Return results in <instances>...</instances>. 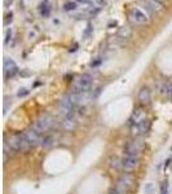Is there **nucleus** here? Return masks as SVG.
<instances>
[{
  "instance_id": "obj_23",
  "label": "nucleus",
  "mask_w": 172,
  "mask_h": 194,
  "mask_svg": "<svg viewBox=\"0 0 172 194\" xmlns=\"http://www.w3.org/2000/svg\"><path fill=\"white\" fill-rule=\"evenodd\" d=\"M27 94H29V91H27L26 88L19 89V91H18V93H17V96H18V97H25V96H27Z\"/></svg>"
},
{
  "instance_id": "obj_26",
  "label": "nucleus",
  "mask_w": 172,
  "mask_h": 194,
  "mask_svg": "<svg viewBox=\"0 0 172 194\" xmlns=\"http://www.w3.org/2000/svg\"><path fill=\"white\" fill-rule=\"evenodd\" d=\"M9 100L7 99V97H5V100H4V114H7L8 113V107H9Z\"/></svg>"
},
{
  "instance_id": "obj_8",
  "label": "nucleus",
  "mask_w": 172,
  "mask_h": 194,
  "mask_svg": "<svg viewBox=\"0 0 172 194\" xmlns=\"http://www.w3.org/2000/svg\"><path fill=\"white\" fill-rule=\"evenodd\" d=\"M24 136H25V138L29 141V144H30L31 148H35L38 145H41L43 144V140H44V138L41 137V135L38 133L36 131H34L33 128L29 129V131H25L24 132Z\"/></svg>"
},
{
  "instance_id": "obj_16",
  "label": "nucleus",
  "mask_w": 172,
  "mask_h": 194,
  "mask_svg": "<svg viewBox=\"0 0 172 194\" xmlns=\"http://www.w3.org/2000/svg\"><path fill=\"white\" fill-rule=\"evenodd\" d=\"M132 35V29L130 26H122L119 30H118V38L121 39H130Z\"/></svg>"
},
{
  "instance_id": "obj_27",
  "label": "nucleus",
  "mask_w": 172,
  "mask_h": 194,
  "mask_svg": "<svg viewBox=\"0 0 172 194\" xmlns=\"http://www.w3.org/2000/svg\"><path fill=\"white\" fill-rule=\"evenodd\" d=\"M100 63H101V61H100V60H97V61L92 62V63H91V66H92V67H94V66H97V65H100Z\"/></svg>"
},
{
  "instance_id": "obj_5",
  "label": "nucleus",
  "mask_w": 172,
  "mask_h": 194,
  "mask_svg": "<svg viewBox=\"0 0 172 194\" xmlns=\"http://www.w3.org/2000/svg\"><path fill=\"white\" fill-rule=\"evenodd\" d=\"M92 77L88 74H84L75 83V91L74 92H88L92 87Z\"/></svg>"
},
{
  "instance_id": "obj_12",
  "label": "nucleus",
  "mask_w": 172,
  "mask_h": 194,
  "mask_svg": "<svg viewBox=\"0 0 172 194\" xmlns=\"http://www.w3.org/2000/svg\"><path fill=\"white\" fill-rule=\"evenodd\" d=\"M131 18H132V21L135 24H146L148 22V17H146V14L144 13V12H141L138 8H133L132 9V12H131Z\"/></svg>"
},
{
  "instance_id": "obj_1",
  "label": "nucleus",
  "mask_w": 172,
  "mask_h": 194,
  "mask_svg": "<svg viewBox=\"0 0 172 194\" xmlns=\"http://www.w3.org/2000/svg\"><path fill=\"white\" fill-rule=\"evenodd\" d=\"M55 124H56L55 118L51 116V115H48V114H44V115H41V116L38 118L31 128H33L34 131H36L38 133L41 135L43 132L49 131V129H51L53 126H55Z\"/></svg>"
},
{
  "instance_id": "obj_25",
  "label": "nucleus",
  "mask_w": 172,
  "mask_h": 194,
  "mask_svg": "<svg viewBox=\"0 0 172 194\" xmlns=\"http://www.w3.org/2000/svg\"><path fill=\"white\" fill-rule=\"evenodd\" d=\"M10 38H12V30H8V31H7V35H5V40H4L5 44H8V43H9Z\"/></svg>"
},
{
  "instance_id": "obj_9",
  "label": "nucleus",
  "mask_w": 172,
  "mask_h": 194,
  "mask_svg": "<svg viewBox=\"0 0 172 194\" xmlns=\"http://www.w3.org/2000/svg\"><path fill=\"white\" fill-rule=\"evenodd\" d=\"M3 69H4V77L5 78H12V77H14V75L17 74V71H18V67H17L16 62L12 58H9V57H5L4 58Z\"/></svg>"
},
{
  "instance_id": "obj_19",
  "label": "nucleus",
  "mask_w": 172,
  "mask_h": 194,
  "mask_svg": "<svg viewBox=\"0 0 172 194\" xmlns=\"http://www.w3.org/2000/svg\"><path fill=\"white\" fill-rule=\"evenodd\" d=\"M144 194H155V186L153 182H148L144 186Z\"/></svg>"
},
{
  "instance_id": "obj_15",
  "label": "nucleus",
  "mask_w": 172,
  "mask_h": 194,
  "mask_svg": "<svg viewBox=\"0 0 172 194\" xmlns=\"http://www.w3.org/2000/svg\"><path fill=\"white\" fill-rule=\"evenodd\" d=\"M144 119H145V111L141 109V107H140V109H136L133 111L130 122H131V124H136V123H140V122L144 121Z\"/></svg>"
},
{
  "instance_id": "obj_28",
  "label": "nucleus",
  "mask_w": 172,
  "mask_h": 194,
  "mask_svg": "<svg viewBox=\"0 0 172 194\" xmlns=\"http://www.w3.org/2000/svg\"><path fill=\"white\" fill-rule=\"evenodd\" d=\"M157 2H159V3H162V4H164V3L167 2V0H157Z\"/></svg>"
},
{
  "instance_id": "obj_10",
  "label": "nucleus",
  "mask_w": 172,
  "mask_h": 194,
  "mask_svg": "<svg viewBox=\"0 0 172 194\" xmlns=\"http://www.w3.org/2000/svg\"><path fill=\"white\" fill-rule=\"evenodd\" d=\"M61 126H62V128L65 129V131H67V132L75 131V129H77V127H78V119H77V116L74 115V113L63 118Z\"/></svg>"
},
{
  "instance_id": "obj_4",
  "label": "nucleus",
  "mask_w": 172,
  "mask_h": 194,
  "mask_svg": "<svg viewBox=\"0 0 172 194\" xmlns=\"http://www.w3.org/2000/svg\"><path fill=\"white\" fill-rule=\"evenodd\" d=\"M74 107H75V104H74V101L71 99V96L70 94H66V96L62 97L60 104H58V111H60V114H61L62 118H65V116L73 114Z\"/></svg>"
},
{
  "instance_id": "obj_3",
  "label": "nucleus",
  "mask_w": 172,
  "mask_h": 194,
  "mask_svg": "<svg viewBox=\"0 0 172 194\" xmlns=\"http://www.w3.org/2000/svg\"><path fill=\"white\" fill-rule=\"evenodd\" d=\"M133 176L130 175V174H124L123 176H121V179L118 180V184H116V188L115 190L119 193V194H128V191L131 190L132 185H133Z\"/></svg>"
},
{
  "instance_id": "obj_22",
  "label": "nucleus",
  "mask_w": 172,
  "mask_h": 194,
  "mask_svg": "<svg viewBox=\"0 0 172 194\" xmlns=\"http://www.w3.org/2000/svg\"><path fill=\"white\" fill-rule=\"evenodd\" d=\"M40 13H41V16H48L49 14V7L48 5H46V4H41L40 5Z\"/></svg>"
},
{
  "instance_id": "obj_6",
  "label": "nucleus",
  "mask_w": 172,
  "mask_h": 194,
  "mask_svg": "<svg viewBox=\"0 0 172 194\" xmlns=\"http://www.w3.org/2000/svg\"><path fill=\"white\" fill-rule=\"evenodd\" d=\"M142 148H144V143L141 140L135 138L132 141L127 143V145L124 146L126 155H140V152L142 150Z\"/></svg>"
},
{
  "instance_id": "obj_17",
  "label": "nucleus",
  "mask_w": 172,
  "mask_h": 194,
  "mask_svg": "<svg viewBox=\"0 0 172 194\" xmlns=\"http://www.w3.org/2000/svg\"><path fill=\"white\" fill-rule=\"evenodd\" d=\"M109 166L114 171H119L121 168H123V160H121L118 157H111L109 160Z\"/></svg>"
},
{
  "instance_id": "obj_11",
  "label": "nucleus",
  "mask_w": 172,
  "mask_h": 194,
  "mask_svg": "<svg viewBox=\"0 0 172 194\" xmlns=\"http://www.w3.org/2000/svg\"><path fill=\"white\" fill-rule=\"evenodd\" d=\"M138 162H140L138 155H126V158L123 159V170L126 172H131L136 170L138 166Z\"/></svg>"
},
{
  "instance_id": "obj_14",
  "label": "nucleus",
  "mask_w": 172,
  "mask_h": 194,
  "mask_svg": "<svg viewBox=\"0 0 172 194\" xmlns=\"http://www.w3.org/2000/svg\"><path fill=\"white\" fill-rule=\"evenodd\" d=\"M145 4L148 7V9L152 10V12H154V13L162 12L163 10V4L157 2V0H145Z\"/></svg>"
},
{
  "instance_id": "obj_20",
  "label": "nucleus",
  "mask_w": 172,
  "mask_h": 194,
  "mask_svg": "<svg viewBox=\"0 0 172 194\" xmlns=\"http://www.w3.org/2000/svg\"><path fill=\"white\" fill-rule=\"evenodd\" d=\"M53 144H55V137H53V136H47V137H44V140H43L41 146L43 148H49Z\"/></svg>"
},
{
  "instance_id": "obj_7",
  "label": "nucleus",
  "mask_w": 172,
  "mask_h": 194,
  "mask_svg": "<svg viewBox=\"0 0 172 194\" xmlns=\"http://www.w3.org/2000/svg\"><path fill=\"white\" fill-rule=\"evenodd\" d=\"M149 129H150V122L148 119H144V121H141L140 123H136V124H131V133L135 137L148 133Z\"/></svg>"
},
{
  "instance_id": "obj_21",
  "label": "nucleus",
  "mask_w": 172,
  "mask_h": 194,
  "mask_svg": "<svg viewBox=\"0 0 172 194\" xmlns=\"http://www.w3.org/2000/svg\"><path fill=\"white\" fill-rule=\"evenodd\" d=\"M77 3L75 2H67L65 5H63V9L66 10V12H70V10H74V9H77Z\"/></svg>"
},
{
  "instance_id": "obj_29",
  "label": "nucleus",
  "mask_w": 172,
  "mask_h": 194,
  "mask_svg": "<svg viewBox=\"0 0 172 194\" xmlns=\"http://www.w3.org/2000/svg\"><path fill=\"white\" fill-rule=\"evenodd\" d=\"M111 194H119V193H118V191H116V190H115V189H114V190H113V191H111Z\"/></svg>"
},
{
  "instance_id": "obj_2",
  "label": "nucleus",
  "mask_w": 172,
  "mask_h": 194,
  "mask_svg": "<svg viewBox=\"0 0 172 194\" xmlns=\"http://www.w3.org/2000/svg\"><path fill=\"white\" fill-rule=\"evenodd\" d=\"M9 144V146L12 148L14 152H26V150L31 149L29 141L25 138L24 133H21V135H14L9 138V141H7Z\"/></svg>"
},
{
  "instance_id": "obj_18",
  "label": "nucleus",
  "mask_w": 172,
  "mask_h": 194,
  "mask_svg": "<svg viewBox=\"0 0 172 194\" xmlns=\"http://www.w3.org/2000/svg\"><path fill=\"white\" fill-rule=\"evenodd\" d=\"M160 93L166 94V96H171L172 94V83L163 82L162 85H160Z\"/></svg>"
},
{
  "instance_id": "obj_24",
  "label": "nucleus",
  "mask_w": 172,
  "mask_h": 194,
  "mask_svg": "<svg viewBox=\"0 0 172 194\" xmlns=\"http://www.w3.org/2000/svg\"><path fill=\"white\" fill-rule=\"evenodd\" d=\"M91 32H92V26H91V24H88V26H87V30H85V32H84V38H89V35H91Z\"/></svg>"
},
{
  "instance_id": "obj_13",
  "label": "nucleus",
  "mask_w": 172,
  "mask_h": 194,
  "mask_svg": "<svg viewBox=\"0 0 172 194\" xmlns=\"http://www.w3.org/2000/svg\"><path fill=\"white\" fill-rule=\"evenodd\" d=\"M150 99H152V92H150V88L145 85L138 92V101L142 105H148L150 102Z\"/></svg>"
}]
</instances>
